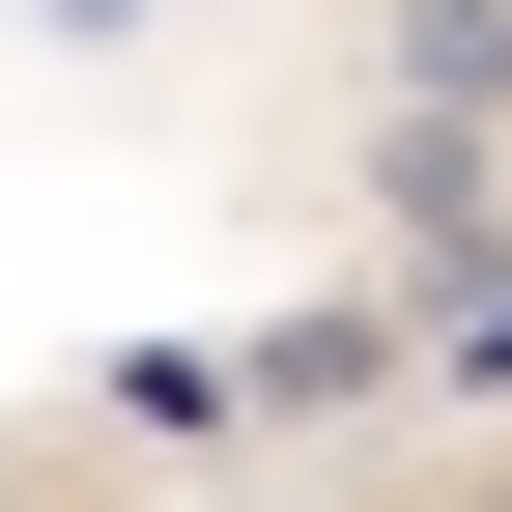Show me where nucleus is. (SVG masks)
Listing matches in <instances>:
<instances>
[{
	"mask_svg": "<svg viewBox=\"0 0 512 512\" xmlns=\"http://www.w3.org/2000/svg\"><path fill=\"white\" fill-rule=\"evenodd\" d=\"M370 399H427V285H342L285 342H228V427H370Z\"/></svg>",
	"mask_w": 512,
	"mask_h": 512,
	"instance_id": "1",
	"label": "nucleus"
},
{
	"mask_svg": "<svg viewBox=\"0 0 512 512\" xmlns=\"http://www.w3.org/2000/svg\"><path fill=\"white\" fill-rule=\"evenodd\" d=\"M399 114L484 143V114H512V0H399Z\"/></svg>",
	"mask_w": 512,
	"mask_h": 512,
	"instance_id": "3",
	"label": "nucleus"
},
{
	"mask_svg": "<svg viewBox=\"0 0 512 512\" xmlns=\"http://www.w3.org/2000/svg\"><path fill=\"white\" fill-rule=\"evenodd\" d=\"M484 512H512V484H484Z\"/></svg>",
	"mask_w": 512,
	"mask_h": 512,
	"instance_id": "4",
	"label": "nucleus"
},
{
	"mask_svg": "<svg viewBox=\"0 0 512 512\" xmlns=\"http://www.w3.org/2000/svg\"><path fill=\"white\" fill-rule=\"evenodd\" d=\"M370 171H399V256H427V313H456L484 256H512V171H484V143H427V114H399Z\"/></svg>",
	"mask_w": 512,
	"mask_h": 512,
	"instance_id": "2",
	"label": "nucleus"
}]
</instances>
